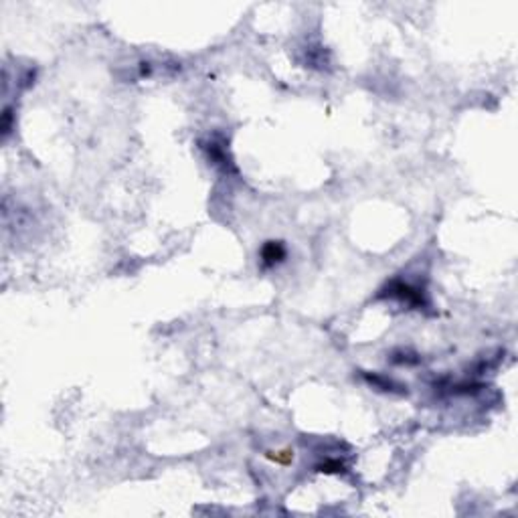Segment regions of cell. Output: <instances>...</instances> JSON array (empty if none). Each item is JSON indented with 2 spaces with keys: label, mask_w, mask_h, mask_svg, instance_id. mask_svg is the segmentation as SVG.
Returning <instances> with one entry per match:
<instances>
[{
  "label": "cell",
  "mask_w": 518,
  "mask_h": 518,
  "mask_svg": "<svg viewBox=\"0 0 518 518\" xmlns=\"http://www.w3.org/2000/svg\"><path fill=\"white\" fill-rule=\"evenodd\" d=\"M286 256H288V251H286V245H284L282 241H267V243H263V247H261V251H259L261 265H263L265 269L280 265V263L286 259Z\"/></svg>",
  "instance_id": "obj_3"
},
{
  "label": "cell",
  "mask_w": 518,
  "mask_h": 518,
  "mask_svg": "<svg viewBox=\"0 0 518 518\" xmlns=\"http://www.w3.org/2000/svg\"><path fill=\"white\" fill-rule=\"evenodd\" d=\"M201 148L213 166L221 169L223 173H235V166H233V160L229 156V148H227V142L223 136H219V134L209 136L207 140L201 142Z\"/></svg>",
  "instance_id": "obj_2"
},
{
  "label": "cell",
  "mask_w": 518,
  "mask_h": 518,
  "mask_svg": "<svg viewBox=\"0 0 518 518\" xmlns=\"http://www.w3.org/2000/svg\"><path fill=\"white\" fill-rule=\"evenodd\" d=\"M383 296L395 298L399 302H405L407 306H411V308H423V306H428V298H426V290L423 288H417V286L401 282V280L388 282L387 286L381 290V298Z\"/></svg>",
  "instance_id": "obj_1"
},
{
  "label": "cell",
  "mask_w": 518,
  "mask_h": 518,
  "mask_svg": "<svg viewBox=\"0 0 518 518\" xmlns=\"http://www.w3.org/2000/svg\"><path fill=\"white\" fill-rule=\"evenodd\" d=\"M318 472H326V474H341L345 472V464L341 460H324L322 464L316 466Z\"/></svg>",
  "instance_id": "obj_4"
},
{
  "label": "cell",
  "mask_w": 518,
  "mask_h": 518,
  "mask_svg": "<svg viewBox=\"0 0 518 518\" xmlns=\"http://www.w3.org/2000/svg\"><path fill=\"white\" fill-rule=\"evenodd\" d=\"M10 132H12V108L8 106L4 110V116H2V134H4V138H8Z\"/></svg>",
  "instance_id": "obj_5"
}]
</instances>
